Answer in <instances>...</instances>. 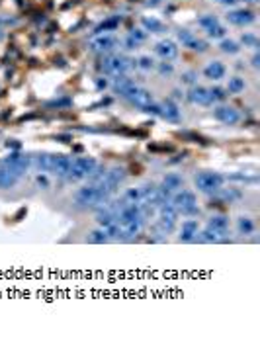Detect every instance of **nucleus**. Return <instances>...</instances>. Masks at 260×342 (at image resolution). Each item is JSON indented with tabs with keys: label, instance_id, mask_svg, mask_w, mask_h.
<instances>
[{
	"label": "nucleus",
	"instance_id": "c03bdc74",
	"mask_svg": "<svg viewBox=\"0 0 260 342\" xmlns=\"http://www.w3.org/2000/svg\"><path fill=\"white\" fill-rule=\"evenodd\" d=\"M259 55H255V57H253V65H255V67H259Z\"/></svg>",
	"mask_w": 260,
	"mask_h": 342
},
{
	"label": "nucleus",
	"instance_id": "79ce46f5",
	"mask_svg": "<svg viewBox=\"0 0 260 342\" xmlns=\"http://www.w3.org/2000/svg\"><path fill=\"white\" fill-rule=\"evenodd\" d=\"M125 43H127V47H129V49H133V47L139 45V43H137V41H135L133 37H127V41H125Z\"/></svg>",
	"mask_w": 260,
	"mask_h": 342
},
{
	"label": "nucleus",
	"instance_id": "c85d7f7f",
	"mask_svg": "<svg viewBox=\"0 0 260 342\" xmlns=\"http://www.w3.org/2000/svg\"><path fill=\"white\" fill-rule=\"evenodd\" d=\"M208 35L213 39H221V37H225V27L221 23H215L212 27H208Z\"/></svg>",
	"mask_w": 260,
	"mask_h": 342
},
{
	"label": "nucleus",
	"instance_id": "f03ea898",
	"mask_svg": "<svg viewBox=\"0 0 260 342\" xmlns=\"http://www.w3.org/2000/svg\"><path fill=\"white\" fill-rule=\"evenodd\" d=\"M110 198L104 194V190L98 186V184H90V186H84L80 188L76 194H74V202L80 205V207H94V205H102L104 202H108Z\"/></svg>",
	"mask_w": 260,
	"mask_h": 342
},
{
	"label": "nucleus",
	"instance_id": "ddd939ff",
	"mask_svg": "<svg viewBox=\"0 0 260 342\" xmlns=\"http://www.w3.org/2000/svg\"><path fill=\"white\" fill-rule=\"evenodd\" d=\"M178 39L182 41V45L192 49V51H200V53H202V51L208 49L206 41H202V39H198L196 35H192L188 29H180V31H178Z\"/></svg>",
	"mask_w": 260,
	"mask_h": 342
},
{
	"label": "nucleus",
	"instance_id": "f8f14e48",
	"mask_svg": "<svg viewBox=\"0 0 260 342\" xmlns=\"http://www.w3.org/2000/svg\"><path fill=\"white\" fill-rule=\"evenodd\" d=\"M213 115H215L217 121H221L225 125H235L237 121L241 119L239 112H237L235 108H231V106H219V108H215Z\"/></svg>",
	"mask_w": 260,
	"mask_h": 342
},
{
	"label": "nucleus",
	"instance_id": "a19ab883",
	"mask_svg": "<svg viewBox=\"0 0 260 342\" xmlns=\"http://www.w3.org/2000/svg\"><path fill=\"white\" fill-rule=\"evenodd\" d=\"M37 184H39V186H43V188H47V186H49L47 178H45V176H41V174L37 176Z\"/></svg>",
	"mask_w": 260,
	"mask_h": 342
},
{
	"label": "nucleus",
	"instance_id": "0eeeda50",
	"mask_svg": "<svg viewBox=\"0 0 260 342\" xmlns=\"http://www.w3.org/2000/svg\"><path fill=\"white\" fill-rule=\"evenodd\" d=\"M176 217H178V211L174 209L172 204H163L161 205V211H159V221H157V227L161 233H170L172 229L176 227Z\"/></svg>",
	"mask_w": 260,
	"mask_h": 342
},
{
	"label": "nucleus",
	"instance_id": "9d476101",
	"mask_svg": "<svg viewBox=\"0 0 260 342\" xmlns=\"http://www.w3.org/2000/svg\"><path fill=\"white\" fill-rule=\"evenodd\" d=\"M125 98L133 104V106H137V108H141V110H145L147 106H151L155 100H153V94L149 90H145V88H141V86H131V90L125 94Z\"/></svg>",
	"mask_w": 260,
	"mask_h": 342
},
{
	"label": "nucleus",
	"instance_id": "c9c22d12",
	"mask_svg": "<svg viewBox=\"0 0 260 342\" xmlns=\"http://www.w3.org/2000/svg\"><path fill=\"white\" fill-rule=\"evenodd\" d=\"M210 94H212V100H225V98H227L225 90H223V88H217V86H215V88H212V90H210Z\"/></svg>",
	"mask_w": 260,
	"mask_h": 342
},
{
	"label": "nucleus",
	"instance_id": "cd10ccee",
	"mask_svg": "<svg viewBox=\"0 0 260 342\" xmlns=\"http://www.w3.org/2000/svg\"><path fill=\"white\" fill-rule=\"evenodd\" d=\"M227 90L231 92V94H239V92L245 90V80L241 78V76H233V78H229V86H227Z\"/></svg>",
	"mask_w": 260,
	"mask_h": 342
},
{
	"label": "nucleus",
	"instance_id": "473e14b6",
	"mask_svg": "<svg viewBox=\"0 0 260 342\" xmlns=\"http://www.w3.org/2000/svg\"><path fill=\"white\" fill-rule=\"evenodd\" d=\"M90 243H106L108 241V233H106V229H102V231H94L92 235H90V239H88Z\"/></svg>",
	"mask_w": 260,
	"mask_h": 342
},
{
	"label": "nucleus",
	"instance_id": "2f4dec72",
	"mask_svg": "<svg viewBox=\"0 0 260 342\" xmlns=\"http://www.w3.org/2000/svg\"><path fill=\"white\" fill-rule=\"evenodd\" d=\"M118 23H119V18H112V20H106L104 23H100V25H98V29H96V31L104 33V31H108V29H114V27H118Z\"/></svg>",
	"mask_w": 260,
	"mask_h": 342
},
{
	"label": "nucleus",
	"instance_id": "6ab92c4d",
	"mask_svg": "<svg viewBox=\"0 0 260 342\" xmlns=\"http://www.w3.org/2000/svg\"><path fill=\"white\" fill-rule=\"evenodd\" d=\"M198 237V221L196 219H188L182 223V229H180V241L184 243H190Z\"/></svg>",
	"mask_w": 260,
	"mask_h": 342
},
{
	"label": "nucleus",
	"instance_id": "423d86ee",
	"mask_svg": "<svg viewBox=\"0 0 260 342\" xmlns=\"http://www.w3.org/2000/svg\"><path fill=\"white\" fill-rule=\"evenodd\" d=\"M223 186V176L217 172H202L196 176V188L204 194H213Z\"/></svg>",
	"mask_w": 260,
	"mask_h": 342
},
{
	"label": "nucleus",
	"instance_id": "7ed1b4c3",
	"mask_svg": "<svg viewBox=\"0 0 260 342\" xmlns=\"http://www.w3.org/2000/svg\"><path fill=\"white\" fill-rule=\"evenodd\" d=\"M96 168V159L94 157H78L71 162V170L67 174V178L72 182H78V180H84L92 174V170Z\"/></svg>",
	"mask_w": 260,
	"mask_h": 342
},
{
	"label": "nucleus",
	"instance_id": "f257e3e1",
	"mask_svg": "<svg viewBox=\"0 0 260 342\" xmlns=\"http://www.w3.org/2000/svg\"><path fill=\"white\" fill-rule=\"evenodd\" d=\"M116 223L119 227V233L123 237H135L139 235L143 229V213L141 207L137 204H127L121 205L116 213Z\"/></svg>",
	"mask_w": 260,
	"mask_h": 342
},
{
	"label": "nucleus",
	"instance_id": "5701e85b",
	"mask_svg": "<svg viewBox=\"0 0 260 342\" xmlns=\"http://www.w3.org/2000/svg\"><path fill=\"white\" fill-rule=\"evenodd\" d=\"M204 72H206V76H208V78H212V80H219V78H223V76H225V65H223V63H219V61H213V63H210L208 67L204 68Z\"/></svg>",
	"mask_w": 260,
	"mask_h": 342
},
{
	"label": "nucleus",
	"instance_id": "a18cd8bd",
	"mask_svg": "<svg viewBox=\"0 0 260 342\" xmlns=\"http://www.w3.org/2000/svg\"><path fill=\"white\" fill-rule=\"evenodd\" d=\"M245 2H257V0H245Z\"/></svg>",
	"mask_w": 260,
	"mask_h": 342
},
{
	"label": "nucleus",
	"instance_id": "bb28decb",
	"mask_svg": "<svg viewBox=\"0 0 260 342\" xmlns=\"http://www.w3.org/2000/svg\"><path fill=\"white\" fill-rule=\"evenodd\" d=\"M143 27L147 31H153V33H161L165 29L163 22H159L157 18H143Z\"/></svg>",
	"mask_w": 260,
	"mask_h": 342
},
{
	"label": "nucleus",
	"instance_id": "b1692460",
	"mask_svg": "<svg viewBox=\"0 0 260 342\" xmlns=\"http://www.w3.org/2000/svg\"><path fill=\"white\" fill-rule=\"evenodd\" d=\"M237 227H239L241 235H253L255 233V221L249 215H241L239 221H237Z\"/></svg>",
	"mask_w": 260,
	"mask_h": 342
},
{
	"label": "nucleus",
	"instance_id": "7c9ffc66",
	"mask_svg": "<svg viewBox=\"0 0 260 342\" xmlns=\"http://www.w3.org/2000/svg\"><path fill=\"white\" fill-rule=\"evenodd\" d=\"M219 239H221V237H219V235H217V233H215L213 229H210V227L202 233V241H204V243H217Z\"/></svg>",
	"mask_w": 260,
	"mask_h": 342
},
{
	"label": "nucleus",
	"instance_id": "2eb2a0df",
	"mask_svg": "<svg viewBox=\"0 0 260 342\" xmlns=\"http://www.w3.org/2000/svg\"><path fill=\"white\" fill-rule=\"evenodd\" d=\"M188 98H190V102H192V104H198V106H210V104L213 102L210 90H208V88H204V86H194V88L190 90Z\"/></svg>",
	"mask_w": 260,
	"mask_h": 342
},
{
	"label": "nucleus",
	"instance_id": "f3484780",
	"mask_svg": "<svg viewBox=\"0 0 260 342\" xmlns=\"http://www.w3.org/2000/svg\"><path fill=\"white\" fill-rule=\"evenodd\" d=\"M227 20L235 25H249L255 22V14L251 10H233L227 14Z\"/></svg>",
	"mask_w": 260,
	"mask_h": 342
},
{
	"label": "nucleus",
	"instance_id": "aec40b11",
	"mask_svg": "<svg viewBox=\"0 0 260 342\" xmlns=\"http://www.w3.org/2000/svg\"><path fill=\"white\" fill-rule=\"evenodd\" d=\"M18 184V176L4 164H0V188L8 190V188H14Z\"/></svg>",
	"mask_w": 260,
	"mask_h": 342
},
{
	"label": "nucleus",
	"instance_id": "1a4fd4ad",
	"mask_svg": "<svg viewBox=\"0 0 260 342\" xmlns=\"http://www.w3.org/2000/svg\"><path fill=\"white\" fill-rule=\"evenodd\" d=\"M29 162H31L29 157H25V155H22V153H10V157H6V159L2 160V164H4V166H8V168L18 176V178L27 172Z\"/></svg>",
	"mask_w": 260,
	"mask_h": 342
},
{
	"label": "nucleus",
	"instance_id": "49530a36",
	"mask_svg": "<svg viewBox=\"0 0 260 342\" xmlns=\"http://www.w3.org/2000/svg\"><path fill=\"white\" fill-rule=\"evenodd\" d=\"M217 2H219V0H217Z\"/></svg>",
	"mask_w": 260,
	"mask_h": 342
},
{
	"label": "nucleus",
	"instance_id": "f704fd0d",
	"mask_svg": "<svg viewBox=\"0 0 260 342\" xmlns=\"http://www.w3.org/2000/svg\"><path fill=\"white\" fill-rule=\"evenodd\" d=\"M215 23H219L215 16H202V18H200V25H202V27H206V29H208V27H212V25H215Z\"/></svg>",
	"mask_w": 260,
	"mask_h": 342
},
{
	"label": "nucleus",
	"instance_id": "9b49d317",
	"mask_svg": "<svg viewBox=\"0 0 260 342\" xmlns=\"http://www.w3.org/2000/svg\"><path fill=\"white\" fill-rule=\"evenodd\" d=\"M116 45H118V39L114 35H110V33H100V35H96L94 39H90V43H88L90 51H94V53H108Z\"/></svg>",
	"mask_w": 260,
	"mask_h": 342
},
{
	"label": "nucleus",
	"instance_id": "a211bd4d",
	"mask_svg": "<svg viewBox=\"0 0 260 342\" xmlns=\"http://www.w3.org/2000/svg\"><path fill=\"white\" fill-rule=\"evenodd\" d=\"M182 184H184V180H182V176H180V174L170 172V174H166L165 178H163L161 188H163L165 192H168V194H172V192H178V190L182 188Z\"/></svg>",
	"mask_w": 260,
	"mask_h": 342
},
{
	"label": "nucleus",
	"instance_id": "6e6552de",
	"mask_svg": "<svg viewBox=\"0 0 260 342\" xmlns=\"http://www.w3.org/2000/svg\"><path fill=\"white\" fill-rule=\"evenodd\" d=\"M131 63H133V61H129L127 57L112 55V57H106V59H104L102 68H104V72H108V74H116V76H119V74H125L129 68L133 67Z\"/></svg>",
	"mask_w": 260,
	"mask_h": 342
},
{
	"label": "nucleus",
	"instance_id": "4468645a",
	"mask_svg": "<svg viewBox=\"0 0 260 342\" xmlns=\"http://www.w3.org/2000/svg\"><path fill=\"white\" fill-rule=\"evenodd\" d=\"M155 51H157V55H159L161 59H165V61H172V59H176V55H178V47H176L174 41H170V39L159 41L157 47H155Z\"/></svg>",
	"mask_w": 260,
	"mask_h": 342
},
{
	"label": "nucleus",
	"instance_id": "58836bf2",
	"mask_svg": "<svg viewBox=\"0 0 260 342\" xmlns=\"http://www.w3.org/2000/svg\"><path fill=\"white\" fill-rule=\"evenodd\" d=\"M172 70H174V68H172V65H170V63H166V61L159 65V72H161V74H170Z\"/></svg>",
	"mask_w": 260,
	"mask_h": 342
},
{
	"label": "nucleus",
	"instance_id": "20e7f679",
	"mask_svg": "<svg viewBox=\"0 0 260 342\" xmlns=\"http://www.w3.org/2000/svg\"><path fill=\"white\" fill-rule=\"evenodd\" d=\"M123 180H125V168L114 166V168H110V170L104 174L102 180H98V182H94V184H98V186L104 190V194L110 198L112 194L118 192V188L123 184Z\"/></svg>",
	"mask_w": 260,
	"mask_h": 342
},
{
	"label": "nucleus",
	"instance_id": "412c9836",
	"mask_svg": "<svg viewBox=\"0 0 260 342\" xmlns=\"http://www.w3.org/2000/svg\"><path fill=\"white\" fill-rule=\"evenodd\" d=\"M208 227L213 229L219 237H223L229 231V217H225V215H213L212 219H210V225Z\"/></svg>",
	"mask_w": 260,
	"mask_h": 342
},
{
	"label": "nucleus",
	"instance_id": "ea45409f",
	"mask_svg": "<svg viewBox=\"0 0 260 342\" xmlns=\"http://www.w3.org/2000/svg\"><path fill=\"white\" fill-rule=\"evenodd\" d=\"M182 78H184V82L192 84V82H194V78H196V74H194V72H186V74H184Z\"/></svg>",
	"mask_w": 260,
	"mask_h": 342
},
{
	"label": "nucleus",
	"instance_id": "72a5a7b5",
	"mask_svg": "<svg viewBox=\"0 0 260 342\" xmlns=\"http://www.w3.org/2000/svg\"><path fill=\"white\" fill-rule=\"evenodd\" d=\"M243 43L247 47H259V37L253 35V33H245L243 35Z\"/></svg>",
	"mask_w": 260,
	"mask_h": 342
},
{
	"label": "nucleus",
	"instance_id": "37998d69",
	"mask_svg": "<svg viewBox=\"0 0 260 342\" xmlns=\"http://www.w3.org/2000/svg\"><path fill=\"white\" fill-rule=\"evenodd\" d=\"M221 4H225V6H233V4H237L239 0H219Z\"/></svg>",
	"mask_w": 260,
	"mask_h": 342
},
{
	"label": "nucleus",
	"instance_id": "a878e982",
	"mask_svg": "<svg viewBox=\"0 0 260 342\" xmlns=\"http://www.w3.org/2000/svg\"><path fill=\"white\" fill-rule=\"evenodd\" d=\"M98 223L102 225V229H108L110 225L116 223V213L112 209H106V211H100L98 213Z\"/></svg>",
	"mask_w": 260,
	"mask_h": 342
},
{
	"label": "nucleus",
	"instance_id": "dca6fc26",
	"mask_svg": "<svg viewBox=\"0 0 260 342\" xmlns=\"http://www.w3.org/2000/svg\"><path fill=\"white\" fill-rule=\"evenodd\" d=\"M71 162L72 160L69 159V157H65V155H55L51 172L57 174V176H61V178H67V174H69V170H71Z\"/></svg>",
	"mask_w": 260,
	"mask_h": 342
},
{
	"label": "nucleus",
	"instance_id": "4be33fe9",
	"mask_svg": "<svg viewBox=\"0 0 260 342\" xmlns=\"http://www.w3.org/2000/svg\"><path fill=\"white\" fill-rule=\"evenodd\" d=\"M161 115L166 117L168 121H178V119H180V110H178V106H176L174 102L166 100L165 104L161 106Z\"/></svg>",
	"mask_w": 260,
	"mask_h": 342
},
{
	"label": "nucleus",
	"instance_id": "39448f33",
	"mask_svg": "<svg viewBox=\"0 0 260 342\" xmlns=\"http://www.w3.org/2000/svg\"><path fill=\"white\" fill-rule=\"evenodd\" d=\"M172 205L178 213L182 215H196L198 213V200L194 196V192L190 190H182L172 198Z\"/></svg>",
	"mask_w": 260,
	"mask_h": 342
},
{
	"label": "nucleus",
	"instance_id": "e433bc0d",
	"mask_svg": "<svg viewBox=\"0 0 260 342\" xmlns=\"http://www.w3.org/2000/svg\"><path fill=\"white\" fill-rule=\"evenodd\" d=\"M139 67L145 68V70H151V68L155 67V63H153L151 57H141V59H139Z\"/></svg>",
	"mask_w": 260,
	"mask_h": 342
},
{
	"label": "nucleus",
	"instance_id": "c756f323",
	"mask_svg": "<svg viewBox=\"0 0 260 342\" xmlns=\"http://www.w3.org/2000/svg\"><path fill=\"white\" fill-rule=\"evenodd\" d=\"M219 47H221L223 53H229V55H235V53H239V49H241V47L237 45L235 41H231V39H223Z\"/></svg>",
	"mask_w": 260,
	"mask_h": 342
},
{
	"label": "nucleus",
	"instance_id": "4c0bfd02",
	"mask_svg": "<svg viewBox=\"0 0 260 342\" xmlns=\"http://www.w3.org/2000/svg\"><path fill=\"white\" fill-rule=\"evenodd\" d=\"M129 37H133V39H135L137 43H141V41H145V37H147V33H145L143 29H133Z\"/></svg>",
	"mask_w": 260,
	"mask_h": 342
},
{
	"label": "nucleus",
	"instance_id": "393cba45",
	"mask_svg": "<svg viewBox=\"0 0 260 342\" xmlns=\"http://www.w3.org/2000/svg\"><path fill=\"white\" fill-rule=\"evenodd\" d=\"M131 86H133V82L129 78H125L123 74H119L118 78H116V82H114V90L119 92L121 96H125L127 92L131 90Z\"/></svg>",
	"mask_w": 260,
	"mask_h": 342
}]
</instances>
